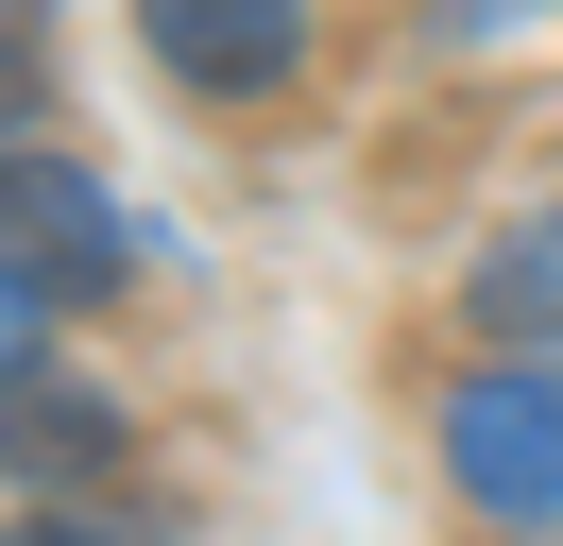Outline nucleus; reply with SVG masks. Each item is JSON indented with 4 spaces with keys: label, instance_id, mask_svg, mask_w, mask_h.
Instances as JSON below:
<instances>
[{
    "label": "nucleus",
    "instance_id": "f257e3e1",
    "mask_svg": "<svg viewBox=\"0 0 563 546\" xmlns=\"http://www.w3.org/2000/svg\"><path fill=\"white\" fill-rule=\"evenodd\" d=\"M444 478L461 512H495V529H563V359H478L444 393Z\"/></svg>",
    "mask_w": 563,
    "mask_h": 546
},
{
    "label": "nucleus",
    "instance_id": "f03ea898",
    "mask_svg": "<svg viewBox=\"0 0 563 546\" xmlns=\"http://www.w3.org/2000/svg\"><path fill=\"white\" fill-rule=\"evenodd\" d=\"M137 34L188 102H274L308 68V0H137Z\"/></svg>",
    "mask_w": 563,
    "mask_h": 546
},
{
    "label": "nucleus",
    "instance_id": "7ed1b4c3",
    "mask_svg": "<svg viewBox=\"0 0 563 546\" xmlns=\"http://www.w3.org/2000/svg\"><path fill=\"white\" fill-rule=\"evenodd\" d=\"M0 188H18V291H103V273H120L103 188H86L52 136H18V171H0Z\"/></svg>",
    "mask_w": 563,
    "mask_h": 546
},
{
    "label": "nucleus",
    "instance_id": "20e7f679",
    "mask_svg": "<svg viewBox=\"0 0 563 546\" xmlns=\"http://www.w3.org/2000/svg\"><path fill=\"white\" fill-rule=\"evenodd\" d=\"M461 307H478L495 341H529V359H563V205L495 222V239H478V273H461Z\"/></svg>",
    "mask_w": 563,
    "mask_h": 546
}]
</instances>
